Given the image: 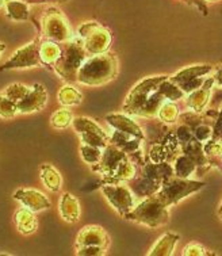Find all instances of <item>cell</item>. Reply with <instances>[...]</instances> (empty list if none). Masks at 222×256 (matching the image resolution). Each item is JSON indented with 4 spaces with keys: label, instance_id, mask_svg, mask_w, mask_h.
<instances>
[{
    "label": "cell",
    "instance_id": "obj_1",
    "mask_svg": "<svg viewBox=\"0 0 222 256\" xmlns=\"http://www.w3.org/2000/svg\"><path fill=\"white\" fill-rule=\"evenodd\" d=\"M118 74L116 56L106 52L86 58L78 72V83L83 86H103L114 79Z\"/></svg>",
    "mask_w": 222,
    "mask_h": 256
},
{
    "label": "cell",
    "instance_id": "obj_2",
    "mask_svg": "<svg viewBox=\"0 0 222 256\" xmlns=\"http://www.w3.org/2000/svg\"><path fill=\"white\" fill-rule=\"evenodd\" d=\"M61 48H62V52H61L60 58L56 61V64L53 66L56 74L68 83L78 82V72L88 57V53L84 49L83 41L79 37H74L70 38V41L64 42V45Z\"/></svg>",
    "mask_w": 222,
    "mask_h": 256
},
{
    "label": "cell",
    "instance_id": "obj_3",
    "mask_svg": "<svg viewBox=\"0 0 222 256\" xmlns=\"http://www.w3.org/2000/svg\"><path fill=\"white\" fill-rule=\"evenodd\" d=\"M124 218L154 229L170 222V212L160 198L153 194L137 204Z\"/></svg>",
    "mask_w": 222,
    "mask_h": 256
},
{
    "label": "cell",
    "instance_id": "obj_4",
    "mask_svg": "<svg viewBox=\"0 0 222 256\" xmlns=\"http://www.w3.org/2000/svg\"><path fill=\"white\" fill-rule=\"evenodd\" d=\"M175 175L174 167L171 164L166 163H148L144 166L142 175L138 179V182L133 186L136 196L146 198L149 196L156 194L162 182Z\"/></svg>",
    "mask_w": 222,
    "mask_h": 256
},
{
    "label": "cell",
    "instance_id": "obj_5",
    "mask_svg": "<svg viewBox=\"0 0 222 256\" xmlns=\"http://www.w3.org/2000/svg\"><path fill=\"white\" fill-rule=\"evenodd\" d=\"M170 76H153V78H145L140 83H137L132 88L129 95L126 96L125 103L122 106V110L130 116H140V112L145 108L153 94L156 92L160 87V84Z\"/></svg>",
    "mask_w": 222,
    "mask_h": 256
},
{
    "label": "cell",
    "instance_id": "obj_6",
    "mask_svg": "<svg viewBox=\"0 0 222 256\" xmlns=\"http://www.w3.org/2000/svg\"><path fill=\"white\" fill-rule=\"evenodd\" d=\"M78 37L83 41L88 56L102 54L108 52L112 42L110 30L98 22H86L78 28Z\"/></svg>",
    "mask_w": 222,
    "mask_h": 256
},
{
    "label": "cell",
    "instance_id": "obj_7",
    "mask_svg": "<svg viewBox=\"0 0 222 256\" xmlns=\"http://www.w3.org/2000/svg\"><path fill=\"white\" fill-rule=\"evenodd\" d=\"M204 186V182L190 180L188 178L186 179V178H179L174 175V176L168 178L162 182L160 190L156 192V196L160 198V200L166 208H170V206L176 205L178 202H180L186 196L199 191Z\"/></svg>",
    "mask_w": 222,
    "mask_h": 256
},
{
    "label": "cell",
    "instance_id": "obj_8",
    "mask_svg": "<svg viewBox=\"0 0 222 256\" xmlns=\"http://www.w3.org/2000/svg\"><path fill=\"white\" fill-rule=\"evenodd\" d=\"M41 28L44 37L58 44H64L74 38L68 19L56 7H49L42 15Z\"/></svg>",
    "mask_w": 222,
    "mask_h": 256
},
{
    "label": "cell",
    "instance_id": "obj_9",
    "mask_svg": "<svg viewBox=\"0 0 222 256\" xmlns=\"http://www.w3.org/2000/svg\"><path fill=\"white\" fill-rule=\"evenodd\" d=\"M40 46L41 41L40 37L32 40V42L26 44L24 46L19 48L11 56L7 62L0 66V70H24V68H36V66H44L40 57Z\"/></svg>",
    "mask_w": 222,
    "mask_h": 256
},
{
    "label": "cell",
    "instance_id": "obj_10",
    "mask_svg": "<svg viewBox=\"0 0 222 256\" xmlns=\"http://www.w3.org/2000/svg\"><path fill=\"white\" fill-rule=\"evenodd\" d=\"M103 196H106L114 209L120 213L122 217H125L130 210H133L137 202H136V196L132 192L130 188L122 186V184H108V183H103L100 186Z\"/></svg>",
    "mask_w": 222,
    "mask_h": 256
},
{
    "label": "cell",
    "instance_id": "obj_11",
    "mask_svg": "<svg viewBox=\"0 0 222 256\" xmlns=\"http://www.w3.org/2000/svg\"><path fill=\"white\" fill-rule=\"evenodd\" d=\"M126 158H128V154H125L122 149H120L114 144L108 142L106 148H103V154L100 162L92 166V171L103 175L104 179H107V178H112V175L116 172V170L118 168V166H120Z\"/></svg>",
    "mask_w": 222,
    "mask_h": 256
},
{
    "label": "cell",
    "instance_id": "obj_12",
    "mask_svg": "<svg viewBox=\"0 0 222 256\" xmlns=\"http://www.w3.org/2000/svg\"><path fill=\"white\" fill-rule=\"evenodd\" d=\"M48 92L45 87L40 83L32 86L30 92L24 96L20 102H18L19 114H32V112H41L42 108L46 106Z\"/></svg>",
    "mask_w": 222,
    "mask_h": 256
},
{
    "label": "cell",
    "instance_id": "obj_13",
    "mask_svg": "<svg viewBox=\"0 0 222 256\" xmlns=\"http://www.w3.org/2000/svg\"><path fill=\"white\" fill-rule=\"evenodd\" d=\"M14 200H19L24 208H28L34 213H38V212H44L50 208L52 202L49 200L44 192L38 190H34V188H18V190L14 192Z\"/></svg>",
    "mask_w": 222,
    "mask_h": 256
},
{
    "label": "cell",
    "instance_id": "obj_14",
    "mask_svg": "<svg viewBox=\"0 0 222 256\" xmlns=\"http://www.w3.org/2000/svg\"><path fill=\"white\" fill-rule=\"evenodd\" d=\"M86 246H100V247L108 248L110 236L102 226H98V225L84 226L76 238V248L86 247Z\"/></svg>",
    "mask_w": 222,
    "mask_h": 256
},
{
    "label": "cell",
    "instance_id": "obj_15",
    "mask_svg": "<svg viewBox=\"0 0 222 256\" xmlns=\"http://www.w3.org/2000/svg\"><path fill=\"white\" fill-rule=\"evenodd\" d=\"M214 86L213 76L204 80V83L202 84V87H199L198 90H195L192 92L187 94L186 98V106L190 108L191 112H204V108L208 106L212 98V90Z\"/></svg>",
    "mask_w": 222,
    "mask_h": 256
},
{
    "label": "cell",
    "instance_id": "obj_16",
    "mask_svg": "<svg viewBox=\"0 0 222 256\" xmlns=\"http://www.w3.org/2000/svg\"><path fill=\"white\" fill-rule=\"evenodd\" d=\"M107 124L116 129V130H120L122 133H126V134L133 136V137H137L140 140H144L145 138V134H144L141 126L132 120V116L129 114H120V112H112V114H108L106 116Z\"/></svg>",
    "mask_w": 222,
    "mask_h": 256
},
{
    "label": "cell",
    "instance_id": "obj_17",
    "mask_svg": "<svg viewBox=\"0 0 222 256\" xmlns=\"http://www.w3.org/2000/svg\"><path fill=\"white\" fill-rule=\"evenodd\" d=\"M58 212H60L61 218L64 220L65 222H78L80 220V214H82L79 200L70 192H64L60 198Z\"/></svg>",
    "mask_w": 222,
    "mask_h": 256
},
{
    "label": "cell",
    "instance_id": "obj_18",
    "mask_svg": "<svg viewBox=\"0 0 222 256\" xmlns=\"http://www.w3.org/2000/svg\"><path fill=\"white\" fill-rule=\"evenodd\" d=\"M14 221L16 229L24 236L32 234L38 229V220L36 217V213L24 206L15 212Z\"/></svg>",
    "mask_w": 222,
    "mask_h": 256
},
{
    "label": "cell",
    "instance_id": "obj_19",
    "mask_svg": "<svg viewBox=\"0 0 222 256\" xmlns=\"http://www.w3.org/2000/svg\"><path fill=\"white\" fill-rule=\"evenodd\" d=\"M180 240V236L175 232H166L158 238L152 250L148 252L149 256H171L176 244Z\"/></svg>",
    "mask_w": 222,
    "mask_h": 256
},
{
    "label": "cell",
    "instance_id": "obj_20",
    "mask_svg": "<svg viewBox=\"0 0 222 256\" xmlns=\"http://www.w3.org/2000/svg\"><path fill=\"white\" fill-rule=\"evenodd\" d=\"M210 72H213V66H192L179 70L174 76H170V80H171L172 83L180 86V84L198 79V78H204V76L208 74Z\"/></svg>",
    "mask_w": 222,
    "mask_h": 256
},
{
    "label": "cell",
    "instance_id": "obj_21",
    "mask_svg": "<svg viewBox=\"0 0 222 256\" xmlns=\"http://www.w3.org/2000/svg\"><path fill=\"white\" fill-rule=\"evenodd\" d=\"M141 141L142 140H140L137 137H133V136L126 134V133L114 129V132L110 134L108 142L122 149L125 154H136V152H138L140 146H141Z\"/></svg>",
    "mask_w": 222,
    "mask_h": 256
},
{
    "label": "cell",
    "instance_id": "obj_22",
    "mask_svg": "<svg viewBox=\"0 0 222 256\" xmlns=\"http://www.w3.org/2000/svg\"><path fill=\"white\" fill-rule=\"evenodd\" d=\"M136 174H137V167H136L133 162H130L129 158H126L125 160L118 166V168L116 170V172H114L112 178H107V179H104V182L103 183L120 184V182H129V180H133V179H134Z\"/></svg>",
    "mask_w": 222,
    "mask_h": 256
},
{
    "label": "cell",
    "instance_id": "obj_23",
    "mask_svg": "<svg viewBox=\"0 0 222 256\" xmlns=\"http://www.w3.org/2000/svg\"><path fill=\"white\" fill-rule=\"evenodd\" d=\"M61 52H62V48L60 46L58 42L50 41V40H46V41L41 42V46H40V57H41V61L42 64H44V66H54L56 61L60 58Z\"/></svg>",
    "mask_w": 222,
    "mask_h": 256
},
{
    "label": "cell",
    "instance_id": "obj_24",
    "mask_svg": "<svg viewBox=\"0 0 222 256\" xmlns=\"http://www.w3.org/2000/svg\"><path fill=\"white\" fill-rule=\"evenodd\" d=\"M6 15L12 20H28L30 18V7L24 0H6Z\"/></svg>",
    "mask_w": 222,
    "mask_h": 256
},
{
    "label": "cell",
    "instance_id": "obj_25",
    "mask_svg": "<svg viewBox=\"0 0 222 256\" xmlns=\"http://www.w3.org/2000/svg\"><path fill=\"white\" fill-rule=\"evenodd\" d=\"M41 180L48 190L53 191V192L60 191L62 187L61 174L52 164H42L41 166Z\"/></svg>",
    "mask_w": 222,
    "mask_h": 256
},
{
    "label": "cell",
    "instance_id": "obj_26",
    "mask_svg": "<svg viewBox=\"0 0 222 256\" xmlns=\"http://www.w3.org/2000/svg\"><path fill=\"white\" fill-rule=\"evenodd\" d=\"M57 99H58L60 104L65 108H70V106H79L80 103L83 102V95L76 87L66 84L60 88L57 94Z\"/></svg>",
    "mask_w": 222,
    "mask_h": 256
},
{
    "label": "cell",
    "instance_id": "obj_27",
    "mask_svg": "<svg viewBox=\"0 0 222 256\" xmlns=\"http://www.w3.org/2000/svg\"><path fill=\"white\" fill-rule=\"evenodd\" d=\"M195 170H196V164L190 156L187 154H180L178 156L175 160V166H174V171H175V176L179 178H190Z\"/></svg>",
    "mask_w": 222,
    "mask_h": 256
},
{
    "label": "cell",
    "instance_id": "obj_28",
    "mask_svg": "<svg viewBox=\"0 0 222 256\" xmlns=\"http://www.w3.org/2000/svg\"><path fill=\"white\" fill-rule=\"evenodd\" d=\"M72 121H74V114L70 110H68L66 108H58L57 112H53V116H50V125L54 128V129H66L68 126L72 125Z\"/></svg>",
    "mask_w": 222,
    "mask_h": 256
},
{
    "label": "cell",
    "instance_id": "obj_29",
    "mask_svg": "<svg viewBox=\"0 0 222 256\" xmlns=\"http://www.w3.org/2000/svg\"><path fill=\"white\" fill-rule=\"evenodd\" d=\"M158 116L164 124H175L178 118L180 116V112H179V108L175 103L171 102V100H166L158 110Z\"/></svg>",
    "mask_w": 222,
    "mask_h": 256
},
{
    "label": "cell",
    "instance_id": "obj_30",
    "mask_svg": "<svg viewBox=\"0 0 222 256\" xmlns=\"http://www.w3.org/2000/svg\"><path fill=\"white\" fill-rule=\"evenodd\" d=\"M158 91L166 96V100H171V102H175V100H179V99L184 98L186 94L180 90V87L178 86V84L172 83L170 78L166 79L160 84V87H158Z\"/></svg>",
    "mask_w": 222,
    "mask_h": 256
},
{
    "label": "cell",
    "instance_id": "obj_31",
    "mask_svg": "<svg viewBox=\"0 0 222 256\" xmlns=\"http://www.w3.org/2000/svg\"><path fill=\"white\" fill-rule=\"evenodd\" d=\"M30 90L32 87L30 86H26V84H22V83H12L10 84L7 88H4L2 92L6 96L8 99H11L12 102L18 103L20 102L22 99L30 92Z\"/></svg>",
    "mask_w": 222,
    "mask_h": 256
},
{
    "label": "cell",
    "instance_id": "obj_32",
    "mask_svg": "<svg viewBox=\"0 0 222 256\" xmlns=\"http://www.w3.org/2000/svg\"><path fill=\"white\" fill-rule=\"evenodd\" d=\"M103 149L98 148V146H92V145L82 144L80 146V154H82V158L84 162L90 166H94V164H98L102 158Z\"/></svg>",
    "mask_w": 222,
    "mask_h": 256
},
{
    "label": "cell",
    "instance_id": "obj_33",
    "mask_svg": "<svg viewBox=\"0 0 222 256\" xmlns=\"http://www.w3.org/2000/svg\"><path fill=\"white\" fill-rule=\"evenodd\" d=\"M18 112V104L12 102L11 99L6 96L4 94L0 92V118H14Z\"/></svg>",
    "mask_w": 222,
    "mask_h": 256
},
{
    "label": "cell",
    "instance_id": "obj_34",
    "mask_svg": "<svg viewBox=\"0 0 222 256\" xmlns=\"http://www.w3.org/2000/svg\"><path fill=\"white\" fill-rule=\"evenodd\" d=\"M192 133H194L195 138L200 141V142H208L210 138H213V128H210L204 122L199 124L198 126H195L192 129Z\"/></svg>",
    "mask_w": 222,
    "mask_h": 256
},
{
    "label": "cell",
    "instance_id": "obj_35",
    "mask_svg": "<svg viewBox=\"0 0 222 256\" xmlns=\"http://www.w3.org/2000/svg\"><path fill=\"white\" fill-rule=\"evenodd\" d=\"M106 254L107 248L100 246H86V247L76 248V255L79 256H103Z\"/></svg>",
    "mask_w": 222,
    "mask_h": 256
},
{
    "label": "cell",
    "instance_id": "obj_36",
    "mask_svg": "<svg viewBox=\"0 0 222 256\" xmlns=\"http://www.w3.org/2000/svg\"><path fill=\"white\" fill-rule=\"evenodd\" d=\"M183 255L184 256H204L210 255L206 250H204L200 244H196V242H191L187 247L183 250Z\"/></svg>",
    "mask_w": 222,
    "mask_h": 256
},
{
    "label": "cell",
    "instance_id": "obj_37",
    "mask_svg": "<svg viewBox=\"0 0 222 256\" xmlns=\"http://www.w3.org/2000/svg\"><path fill=\"white\" fill-rule=\"evenodd\" d=\"M213 138L214 140L222 138V108L220 110V112H218L217 122H216V125L213 128Z\"/></svg>",
    "mask_w": 222,
    "mask_h": 256
},
{
    "label": "cell",
    "instance_id": "obj_38",
    "mask_svg": "<svg viewBox=\"0 0 222 256\" xmlns=\"http://www.w3.org/2000/svg\"><path fill=\"white\" fill-rule=\"evenodd\" d=\"M187 3H188V4L196 6V7L200 10L202 14H208V7H206V2H204V0H187Z\"/></svg>",
    "mask_w": 222,
    "mask_h": 256
},
{
    "label": "cell",
    "instance_id": "obj_39",
    "mask_svg": "<svg viewBox=\"0 0 222 256\" xmlns=\"http://www.w3.org/2000/svg\"><path fill=\"white\" fill-rule=\"evenodd\" d=\"M214 79V86H217L220 88H222V66H218L216 70V74H213Z\"/></svg>",
    "mask_w": 222,
    "mask_h": 256
},
{
    "label": "cell",
    "instance_id": "obj_40",
    "mask_svg": "<svg viewBox=\"0 0 222 256\" xmlns=\"http://www.w3.org/2000/svg\"><path fill=\"white\" fill-rule=\"evenodd\" d=\"M6 50V45L3 42H0V56H2V53Z\"/></svg>",
    "mask_w": 222,
    "mask_h": 256
},
{
    "label": "cell",
    "instance_id": "obj_41",
    "mask_svg": "<svg viewBox=\"0 0 222 256\" xmlns=\"http://www.w3.org/2000/svg\"><path fill=\"white\" fill-rule=\"evenodd\" d=\"M4 2H6V0H0V8H2V7L4 6Z\"/></svg>",
    "mask_w": 222,
    "mask_h": 256
},
{
    "label": "cell",
    "instance_id": "obj_42",
    "mask_svg": "<svg viewBox=\"0 0 222 256\" xmlns=\"http://www.w3.org/2000/svg\"><path fill=\"white\" fill-rule=\"evenodd\" d=\"M54 2H57V3H64V2H66V0H54Z\"/></svg>",
    "mask_w": 222,
    "mask_h": 256
},
{
    "label": "cell",
    "instance_id": "obj_43",
    "mask_svg": "<svg viewBox=\"0 0 222 256\" xmlns=\"http://www.w3.org/2000/svg\"><path fill=\"white\" fill-rule=\"evenodd\" d=\"M204 2H220V0H204Z\"/></svg>",
    "mask_w": 222,
    "mask_h": 256
},
{
    "label": "cell",
    "instance_id": "obj_44",
    "mask_svg": "<svg viewBox=\"0 0 222 256\" xmlns=\"http://www.w3.org/2000/svg\"><path fill=\"white\" fill-rule=\"evenodd\" d=\"M220 142H221V154H222V138H220Z\"/></svg>",
    "mask_w": 222,
    "mask_h": 256
},
{
    "label": "cell",
    "instance_id": "obj_45",
    "mask_svg": "<svg viewBox=\"0 0 222 256\" xmlns=\"http://www.w3.org/2000/svg\"><path fill=\"white\" fill-rule=\"evenodd\" d=\"M220 213H222V205H221V209H220Z\"/></svg>",
    "mask_w": 222,
    "mask_h": 256
},
{
    "label": "cell",
    "instance_id": "obj_46",
    "mask_svg": "<svg viewBox=\"0 0 222 256\" xmlns=\"http://www.w3.org/2000/svg\"><path fill=\"white\" fill-rule=\"evenodd\" d=\"M41 2H42V3H44V2H46V0H41Z\"/></svg>",
    "mask_w": 222,
    "mask_h": 256
},
{
    "label": "cell",
    "instance_id": "obj_47",
    "mask_svg": "<svg viewBox=\"0 0 222 256\" xmlns=\"http://www.w3.org/2000/svg\"><path fill=\"white\" fill-rule=\"evenodd\" d=\"M220 214H221V217H222V213H220Z\"/></svg>",
    "mask_w": 222,
    "mask_h": 256
}]
</instances>
